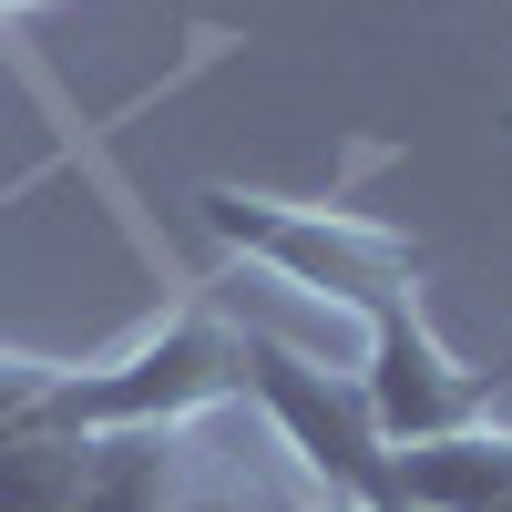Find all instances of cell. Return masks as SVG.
Wrapping results in <instances>:
<instances>
[{"instance_id":"obj_1","label":"cell","mask_w":512,"mask_h":512,"mask_svg":"<svg viewBox=\"0 0 512 512\" xmlns=\"http://www.w3.org/2000/svg\"><path fill=\"white\" fill-rule=\"evenodd\" d=\"M195 205L236 256L277 267L287 287H308L349 318H379L420 277V246L400 226H379V216H349V205H287V195H246V185H205Z\"/></svg>"},{"instance_id":"obj_2","label":"cell","mask_w":512,"mask_h":512,"mask_svg":"<svg viewBox=\"0 0 512 512\" xmlns=\"http://www.w3.org/2000/svg\"><path fill=\"white\" fill-rule=\"evenodd\" d=\"M246 400H267V420L287 431V451L328 482L338 512H379L390 502V431L359 390V369H328L287 338L246 328Z\"/></svg>"},{"instance_id":"obj_3","label":"cell","mask_w":512,"mask_h":512,"mask_svg":"<svg viewBox=\"0 0 512 512\" xmlns=\"http://www.w3.org/2000/svg\"><path fill=\"white\" fill-rule=\"evenodd\" d=\"M236 390H246V328L216 318V308H175L123 359L72 369V410L93 431H185V420H205Z\"/></svg>"},{"instance_id":"obj_4","label":"cell","mask_w":512,"mask_h":512,"mask_svg":"<svg viewBox=\"0 0 512 512\" xmlns=\"http://www.w3.org/2000/svg\"><path fill=\"white\" fill-rule=\"evenodd\" d=\"M359 390L379 410L390 451H420V441H451V431H482V400H492V369L451 359L441 328L420 318V287L390 297L369 318V359H359Z\"/></svg>"},{"instance_id":"obj_5","label":"cell","mask_w":512,"mask_h":512,"mask_svg":"<svg viewBox=\"0 0 512 512\" xmlns=\"http://www.w3.org/2000/svg\"><path fill=\"white\" fill-rule=\"evenodd\" d=\"M82 461H93V420L72 410V369H62L52 400L0 420V512H72Z\"/></svg>"},{"instance_id":"obj_6","label":"cell","mask_w":512,"mask_h":512,"mask_svg":"<svg viewBox=\"0 0 512 512\" xmlns=\"http://www.w3.org/2000/svg\"><path fill=\"white\" fill-rule=\"evenodd\" d=\"M390 492L420 512H512V431H451L390 451Z\"/></svg>"},{"instance_id":"obj_7","label":"cell","mask_w":512,"mask_h":512,"mask_svg":"<svg viewBox=\"0 0 512 512\" xmlns=\"http://www.w3.org/2000/svg\"><path fill=\"white\" fill-rule=\"evenodd\" d=\"M185 451L175 431H93L82 461V502L72 512H185Z\"/></svg>"},{"instance_id":"obj_8","label":"cell","mask_w":512,"mask_h":512,"mask_svg":"<svg viewBox=\"0 0 512 512\" xmlns=\"http://www.w3.org/2000/svg\"><path fill=\"white\" fill-rule=\"evenodd\" d=\"M52 390H62V369H52V359L0 349V420H11V410H31V400H52Z\"/></svg>"},{"instance_id":"obj_9","label":"cell","mask_w":512,"mask_h":512,"mask_svg":"<svg viewBox=\"0 0 512 512\" xmlns=\"http://www.w3.org/2000/svg\"><path fill=\"white\" fill-rule=\"evenodd\" d=\"M185 512H256V502H236V492H195Z\"/></svg>"},{"instance_id":"obj_10","label":"cell","mask_w":512,"mask_h":512,"mask_svg":"<svg viewBox=\"0 0 512 512\" xmlns=\"http://www.w3.org/2000/svg\"><path fill=\"white\" fill-rule=\"evenodd\" d=\"M502 379H512V359H492V390H502Z\"/></svg>"},{"instance_id":"obj_11","label":"cell","mask_w":512,"mask_h":512,"mask_svg":"<svg viewBox=\"0 0 512 512\" xmlns=\"http://www.w3.org/2000/svg\"><path fill=\"white\" fill-rule=\"evenodd\" d=\"M0 11H41V0H0Z\"/></svg>"},{"instance_id":"obj_12","label":"cell","mask_w":512,"mask_h":512,"mask_svg":"<svg viewBox=\"0 0 512 512\" xmlns=\"http://www.w3.org/2000/svg\"><path fill=\"white\" fill-rule=\"evenodd\" d=\"M328 512H338V502H328Z\"/></svg>"}]
</instances>
